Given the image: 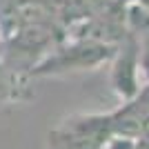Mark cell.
<instances>
[{"label":"cell","mask_w":149,"mask_h":149,"mask_svg":"<svg viewBox=\"0 0 149 149\" xmlns=\"http://www.w3.org/2000/svg\"><path fill=\"white\" fill-rule=\"evenodd\" d=\"M113 49H116V45L98 42L91 38H65L27 71V78L96 71L98 67L111 60Z\"/></svg>","instance_id":"1"},{"label":"cell","mask_w":149,"mask_h":149,"mask_svg":"<svg viewBox=\"0 0 149 149\" xmlns=\"http://www.w3.org/2000/svg\"><path fill=\"white\" fill-rule=\"evenodd\" d=\"M16 82H18V76H13L11 71L7 69V65L2 62V56H0V93L9 91Z\"/></svg>","instance_id":"6"},{"label":"cell","mask_w":149,"mask_h":149,"mask_svg":"<svg viewBox=\"0 0 149 149\" xmlns=\"http://www.w3.org/2000/svg\"><path fill=\"white\" fill-rule=\"evenodd\" d=\"M5 42H7V29H5L2 18H0V49H5Z\"/></svg>","instance_id":"7"},{"label":"cell","mask_w":149,"mask_h":149,"mask_svg":"<svg viewBox=\"0 0 149 149\" xmlns=\"http://www.w3.org/2000/svg\"><path fill=\"white\" fill-rule=\"evenodd\" d=\"M138 45H140V56H138V60H140V76H143L145 85H149V40H138Z\"/></svg>","instance_id":"5"},{"label":"cell","mask_w":149,"mask_h":149,"mask_svg":"<svg viewBox=\"0 0 149 149\" xmlns=\"http://www.w3.org/2000/svg\"><path fill=\"white\" fill-rule=\"evenodd\" d=\"M107 149H116V147H113V145H109V147H107Z\"/></svg>","instance_id":"8"},{"label":"cell","mask_w":149,"mask_h":149,"mask_svg":"<svg viewBox=\"0 0 149 149\" xmlns=\"http://www.w3.org/2000/svg\"><path fill=\"white\" fill-rule=\"evenodd\" d=\"M113 140L109 113H71L47 136V149H107Z\"/></svg>","instance_id":"2"},{"label":"cell","mask_w":149,"mask_h":149,"mask_svg":"<svg viewBox=\"0 0 149 149\" xmlns=\"http://www.w3.org/2000/svg\"><path fill=\"white\" fill-rule=\"evenodd\" d=\"M113 138L131 140L149 131V85H143L136 96L123 100L116 111H109Z\"/></svg>","instance_id":"4"},{"label":"cell","mask_w":149,"mask_h":149,"mask_svg":"<svg viewBox=\"0 0 149 149\" xmlns=\"http://www.w3.org/2000/svg\"><path fill=\"white\" fill-rule=\"evenodd\" d=\"M138 56H140V45L127 31V36L116 45L113 56L109 60V65H111V87L120 100H129L145 85L143 76H140Z\"/></svg>","instance_id":"3"}]
</instances>
